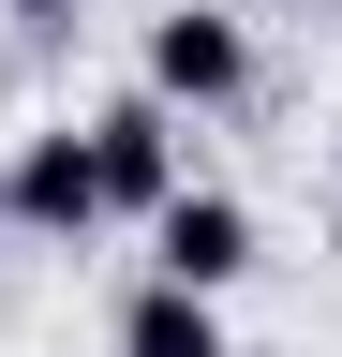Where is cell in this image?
Returning <instances> with one entry per match:
<instances>
[{"label": "cell", "instance_id": "cell-1", "mask_svg": "<svg viewBox=\"0 0 342 357\" xmlns=\"http://www.w3.org/2000/svg\"><path fill=\"white\" fill-rule=\"evenodd\" d=\"M134 89H149L179 134L224 119V105H253V15H238V0H164L149 45H134Z\"/></svg>", "mask_w": 342, "mask_h": 357}, {"label": "cell", "instance_id": "cell-2", "mask_svg": "<svg viewBox=\"0 0 342 357\" xmlns=\"http://www.w3.org/2000/svg\"><path fill=\"white\" fill-rule=\"evenodd\" d=\"M75 134H90V178H104V208H134V223H149V208H179V194H194V134L164 119L149 89H104V105L75 119Z\"/></svg>", "mask_w": 342, "mask_h": 357}, {"label": "cell", "instance_id": "cell-3", "mask_svg": "<svg viewBox=\"0 0 342 357\" xmlns=\"http://www.w3.org/2000/svg\"><path fill=\"white\" fill-rule=\"evenodd\" d=\"M0 223H15V238H90L104 223V178H90V134L75 119L0 134Z\"/></svg>", "mask_w": 342, "mask_h": 357}, {"label": "cell", "instance_id": "cell-4", "mask_svg": "<svg viewBox=\"0 0 342 357\" xmlns=\"http://www.w3.org/2000/svg\"><path fill=\"white\" fill-rule=\"evenodd\" d=\"M253 253H268V223H253V194H224V178H194L179 208H149V283H179V298L253 283Z\"/></svg>", "mask_w": 342, "mask_h": 357}, {"label": "cell", "instance_id": "cell-5", "mask_svg": "<svg viewBox=\"0 0 342 357\" xmlns=\"http://www.w3.org/2000/svg\"><path fill=\"white\" fill-rule=\"evenodd\" d=\"M104 357H238V342H224V298L134 283V298H119V328H104Z\"/></svg>", "mask_w": 342, "mask_h": 357}, {"label": "cell", "instance_id": "cell-6", "mask_svg": "<svg viewBox=\"0 0 342 357\" xmlns=\"http://www.w3.org/2000/svg\"><path fill=\"white\" fill-rule=\"evenodd\" d=\"M0 15H30V30H75V15H90V0H0Z\"/></svg>", "mask_w": 342, "mask_h": 357}, {"label": "cell", "instance_id": "cell-7", "mask_svg": "<svg viewBox=\"0 0 342 357\" xmlns=\"http://www.w3.org/2000/svg\"><path fill=\"white\" fill-rule=\"evenodd\" d=\"M327 164H342V149H327Z\"/></svg>", "mask_w": 342, "mask_h": 357}]
</instances>
